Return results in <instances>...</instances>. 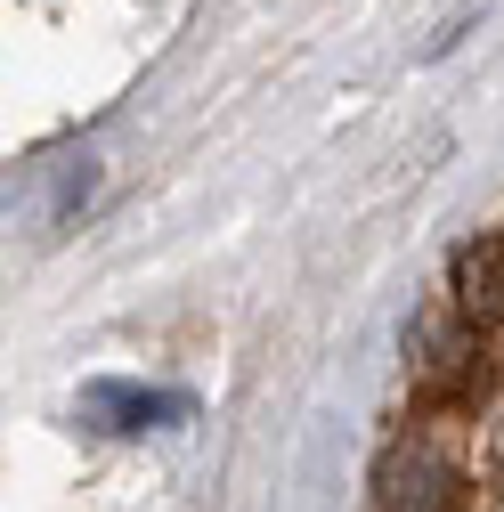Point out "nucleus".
Returning a JSON list of instances; mask_svg holds the SVG:
<instances>
[{"label":"nucleus","instance_id":"obj_1","mask_svg":"<svg viewBox=\"0 0 504 512\" xmlns=\"http://www.w3.org/2000/svg\"><path fill=\"white\" fill-rule=\"evenodd\" d=\"M383 512H456V464L439 456V447H423V439H407V447H391L383 456Z\"/></svg>","mask_w":504,"mask_h":512},{"label":"nucleus","instance_id":"obj_2","mask_svg":"<svg viewBox=\"0 0 504 512\" xmlns=\"http://www.w3.org/2000/svg\"><path fill=\"white\" fill-rule=\"evenodd\" d=\"M448 285H456V309L472 317V326H496V317H504V236H472V244H456Z\"/></svg>","mask_w":504,"mask_h":512}]
</instances>
